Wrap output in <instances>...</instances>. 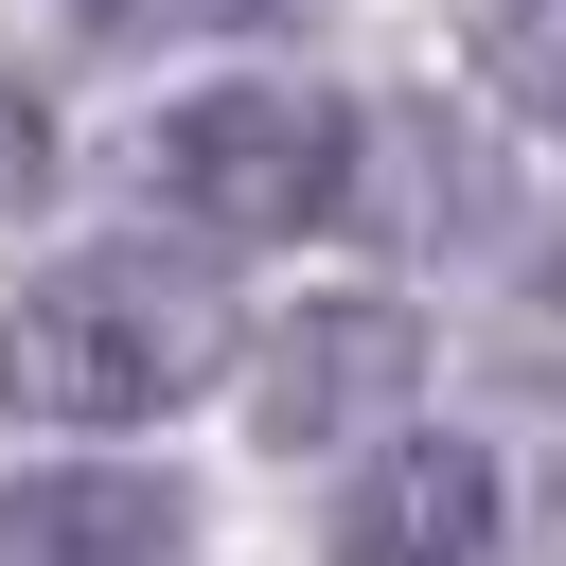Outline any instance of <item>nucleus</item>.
I'll list each match as a JSON object with an SVG mask.
<instances>
[{
  "label": "nucleus",
  "mask_w": 566,
  "mask_h": 566,
  "mask_svg": "<svg viewBox=\"0 0 566 566\" xmlns=\"http://www.w3.org/2000/svg\"><path fill=\"white\" fill-rule=\"evenodd\" d=\"M424 389V318L407 301H301L283 336H265V371H248V424L265 442H354V424H389Z\"/></svg>",
  "instance_id": "3"
},
{
  "label": "nucleus",
  "mask_w": 566,
  "mask_h": 566,
  "mask_svg": "<svg viewBox=\"0 0 566 566\" xmlns=\"http://www.w3.org/2000/svg\"><path fill=\"white\" fill-rule=\"evenodd\" d=\"M0 566H177V495L159 478H124V460H35V478H0Z\"/></svg>",
  "instance_id": "5"
},
{
  "label": "nucleus",
  "mask_w": 566,
  "mask_h": 566,
  "mask_svg": "<svg viewBox=\"0 0 566 566\" xmlns=\"http://www.w3.org/2000/svg\"><path fill=\"white\" fill-rule=\"evenodd\" d=\"M478 71H495V106L566 124V0H478Z\"/></svg>",
  "instance_id": "6"
},
{
  "label": "nucleus",
  "mask_w": 566,
  "mask_h": 566,
  "mask_svg": "<svg viewBox=\"0 0 566 566\" xmlns=\"http://www.w3.org/2000/svg\"><path fill=\"white\" fill-rule=\"evenodd\" d=\"M230 371V283L195 265V248H88V265H53L35 301H18V336H0V389L35 407V424H159V407H195Z\"/></svg>",
  "instance_id": "1"
},
{
  "label": "nucleus",
  "mask_w": 566,
  "mask_h": 566,
  "mask_svg": "<svg viewBox=\"0 0 566 566\" xmlns=\"http://www.w3.org/2000/svg\"><path fill=\"white\" fill-rule=\"evenodd\" d=\"M336 566H495V460L478 442H371L336 495Z\"/></svg>",
  "instance_id": "4"
},
{
  "label": "nucleus",
  "mask_w": 566,
  "mask_h": 566,
  "mask_svg": "<svg viewBox=\"0 0 566 566\" xmlns=\"http://www.w3.org/2000/svg\"><path fill=\"white\" fill-rule=\"evenodd\" d=\"M53 18H71L88 53H159V35H230L248 0H53Z\"/></svg>",
  "instance_id": "7"
},
{
  "label": "nucleus",
  "mask_w": 566,
  "mask_h": 566,
  "mask_svg": "<svg viewBox=\"0 0 566 566\" xmlns=\"http://www.w3.org/2000/svg\"><path fill=\"white\" fill-rule=\"evenodd\" d=\"M35 177H53V124L0 88V230H35Z\"/></svg>",
  "instance_id": "8"
},
{
  "label": "nucleus",
  "mask_w": 566,
  "mask_h": 566,
  "mask_svg": "<svg viewBox=\"0 0 566 566\" xmlns=\"http://www.w3.org/2000/svg\"><path fill=\"white\" fill-rule=\"evenodd\" d=\"M142 177H159L195 230L283 248V230H336V195H354V106H336V88H195V106L142 142Z\"/></svg>",
  "instance_id": "2"
},
{
  "label": "nucleus",
  "mask_w": 566,
  "mask_h": 566,
  "mask_svg": "<svg viewBox=\"0 0 566 566\" xmlns=\"http://www.w3.org/2000/svg\"><path fill=\"white\" fill-rule=\"evenodd\" d=\"M531 283H548V301H566V248H531Z\"/></svg>",
  "instance_id": "9"
}]
</instances>
